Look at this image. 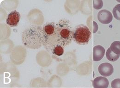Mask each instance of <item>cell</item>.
<instances>
[{
  "instance_id": "obj_1",
  "label": "cell",
  "mask_w": 120,
  "mask_h": 88,
  "mask_svg": "<svg viewBox=\"0 0 120 88\" xmlns=\"http://www.w3.org/2000/svg\"><path fill=\"white\" fill-rule=\"evenodd\" d=\"M73 33L69 20L62 19L56 25V40L59 45L66 46L70 44L73 39Z\"/></svg>"
},
{
  "instance_id": "obj_2",
  "label": "cell",
  "mask_w": 120,
  "mask_h": 88,
  "mask_svg": "<svg viewBox=\"0 0 120 88\" xmlns=\"http://www.w3.org/2000/svg\"><path fill=\"white\" fill-rule=\"evenodd\" d=\"M91 38V33L89 29L84 25L77 26L74 30L73 39L75 42L80 45L88 44Z\"/></svg>"
},
{
  "instance_id": "obj_3",
  "label": "cell",
  "mask_w": 120,
  "mask_h": 88,
  "mask_svg": "<svg viewBox=\"0 0 120 88\" xmlns=\"http://www.w3.org/2000/svg\"><path fill=\"white\" fill-rule=\"evenodd\" d=\"M98 19L100 23L104 24H108L112 21L113 15L109 11L104 9L98 12Z\"/></svg>"
},
{
  "instance_id": "obj_4",
  "label": "cell",
  "mask_w": 120,
  "mask_h": 88,
  "mask_svg": "<svg viewBox=\"0 0 120 88\" xmlns=\"http://www.w3.org/2000/svg\"><path fill=\"white\" fill-rule=\"evenodd\" d=\"M98 70L99 73L105 77L110 76L114 72L113 65L109 63H104L100 64L98 66Z\"/></svg>"
},
{
  "instance_id": "obj_5",
  "label": "cell",
  "mask_w": 120,
  "mask_h": 88,
  "mask_svg": "<svg viewBox=\"0 0 120 88\" xmlns=\"http://www.w3.org/2000/svg\"><path fill=\"white\" fill-rule=\"evenodd\" d=\"M20 19V15L16 10L10 13L6 20V23L10 27H14L17 26Z\"/></svg>"
},
{
  "instance_id": "obj_6",
  "label": "cell",
  "mask_w": 120,
  "mask_h": 88,
  "mask_svg": "<svg viewBox=\"0 0 120 88\" xmlns=\"http://www.w3.org/2000/svg\"><path fill=\"white\" fill-rule=\"evenodd\" d=\"M105 54V49L102 45H98L95 46L93 48V60L99 61L104 57Z\"/></svg>"
},
{
  "instance_id": "obj_7",
  "label": "cell",
  "mask_w": 120,
  "mask_h": 88,
  "mask_svg": "<svg viewBox=\"0 0 120 88\" xmlns=\"http://www.w3.org/2000/svg\"><path fill=\"white\" fill-rule=\"evenodd\" d=\"M109 82L107 78L105 77L98 76L93 81V87L94 88H108Z\"/></svg>"
},
{
  "instance_id": "obj_8",
  "label": "cell",
  "mask_w": 120,
  "mask_h": 88,
  "mask_svg": "<svg viewBox=\"0 0 120 88\" xmlns=\"http://www.w3.org/2000/svg\"><path fill=\"white\" fill-rule=\"evenodd\" d=\"M43 31L46 37L54 35L57 38L56 25H55L53 23H50L45 25L43 28Z\"/></svg>"
},
{
  "instance_id": "obj_9",
  "label": "cell",
  "mask_w": 120,
  "mask_h": 88,
  "mask_svg": "<svg viewBox=\"0 0 120 88\" xmlns=\"http://www.w3.org/2000/svg\"><path fill=\"white\" fill-rule=\"evenodd\" d=\"M106 56L107 59L111 62H115L120 57V55L116 54L113 52L110 48L108 49L106 53Z\"/></svg>"
},
{
  "instance_id": "obj_10",
  "label": "cell",
  "mask_w": 120,
  "mask_h": 88,
  "mask_svg": "<svg viewBox=\"0 0 120 88\" xmlns=\"http://www.w3.org/2000/svg\"><path fill=\"white\" fill-rule=\"evenodd\" d=\"M111 50L115 53L120 55V41H115L110 45Z\"/></svg>"
},
{
  "instance_id": "obj_11",
  "label": "cell",
  "mask_w": 120,
  "mask_h": 88,
  "mask_svg": "<svg viewBox=\"0 0 120 88\" xmlns=\"http://www.w3.org/2000/svg\"><path fill=\"white\" fill-rule=\"evenodd\" d=\"M113 14L114 17L120 20V4L116 5L113 9Z\"/></svg>"
},
{
  "instance_id": "obj_12",
  "label": "cell",
  "mask_w": 120,
  "mask_h": 88,
  "mask_svg": "<svg viewBox=\"0 0 120 88\" xmlns=\"http://www.w3.org/2000/svg\"><path fill=\"white\" fill-rule=\"evenodd\" d=\"M53 53L58 56H61L64 53V49L63 47L60 45L56 46L53 49Z\"/></svg>"
},
{
  "instance_id": "obj_13",
  "label": "cell",
  "mask_w": 120,
  "mask_h": 88,
  "mask_svg": "<svg viewBox=\"0 0 120 88\" xmlns=\"http://www.w3.org/2000/svg\"><path fill=\"white\" fill-rule=\"evenodd\" d=\"M103 6V2L102 0H94L93 7L96 9H101Z\"/></svg>"
},
{
  "instance_id": "obj_14",
  "label": "cell",
  "mask_w": 120,
  "mask_h": 88,
  "mask_svg": "<svg viewBox=\"0 0 120 88\" xmlns=\"http://www.w3.org/2000/svg\"><path fill=\"white\" fill-rule=\"evenodd\" d=\"M111 86L112 88H120V79L117 78L112 81Z\"/></svg>"
}]
</instances>
